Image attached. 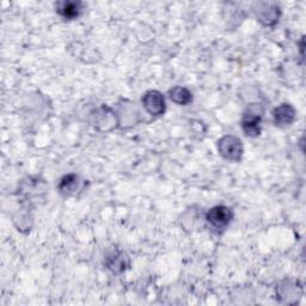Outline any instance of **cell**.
Segmentation results:
<instances>
[{"label": "cell", "instance_id": "obj_1", "mask_svg": "<svg viewBox=\"0 0 306 306\" xmlns=\"http://www.w3.org/2000/svg\"><path fill=\"white\" fill-rule=\"evenodd\" d=\"M232 219V212L225 206H217L208 212L207 221L214 230H224Z\"/></svg>", "mask_w": 306, "mask_h": 306}, {"label": "cell", "instance_id": "obj_2", "mask_svg": "<svg viewBox=\"0 0 306 306\" xmlns=\"http://www.w3.org/2000/svg\"><path fill=\"white\" fill-rule=\"evenodd\" d=\"M219 151L228 159H239L242 155V142L235 137H226L219 142Z\"/></svg>", "mask_w": 306, "mask_h": 306}, {"label": "cell", "instance_id": "obj_3", "mask_svg": "<svg viewBox=\"0 0 306 306\" xmlns=\"http://www.w3.org/2000/svg\"><path fill=\"white\" fill-rule=\"evenodd\" d=\"M144 106L149 114L161 115L164 113L165 102L161 93L157 91L147 92L144 97Z\"/></svg>", "mask_w": 306, "mask_h": 306}, {"label": "cell", "instance_id": "obj_4", "mask_svg": "<svg viewBox=\"0 0 306 306\" xmlns=\"http://www.w3.org/2000/svg\"><path fill=\"white\" fill-rule=\"evenodd\" d=\"M294 109L290 104H283L274 110V119L279 124H288L294 119Z\"/></svg>", "mask_w": 306, "mask_h": 306}, {"label": "cell", "instance_id": "obj_5", "mask_svg": "<svg viewBox=\"0 0 306 306\" xmlns=\"http://www.w3.org/2000/svg\"><path fill=\"white\" fill-rule=\"evenodd\" d=\"M256 115L257 114L249 113L243 119V130H244L246 135H250V137H253V135H257L260 133L259 123L261 117L256 116Z\"/></svg>", "mask_w": 306, "mask_h": 306}, {"label": "cell", "instance_id": "obj_6", "mask_svg": "<svg viewBox=\"0 0 306 306\" xmlns=\"http://www.w3.org/2000/svg\"><path fill=\"white\" fill-rule=\"evenodd\" d=\"M81 4L79 3H61L59 4L58 12L66 19H74L81 12Z\"/></svg>", "mask_w": 306, "mask_h": 306}, {"label": "cell", "instance_id": "obj_7", "mask_svg": "<svg viewBox=\"0 0 306 306\" xmlns=\"http://www.w3.org/2000/svg\"><path fill=\"white\" fill-rule=\"evenodd\" d=\"M170 98L177 104H187L191 100V93L184 88H173L170 91Z\"/></svg>", "mask_w": 306, "mask_h": 306}, {"label": "cell", "instance_id": "obj_8", "mask_svg": "<svg viewBox=\"0 0 306 306\" xmlns=\"http://www.w3.org/2000/svg\"><path fill=\"white\" fill-rule=\"evenodd\" d=\"M76 188H78V178L74 175H68L65 176L64 178L61 180L60 184H59V189H60L61 193H72L74 191Z\"/></svg>", "mask_w": 306, "mask_h": 306}, {"label": "cell", "instance_id": "obj_9", "mask_svg": "<svg viewBox=\"0 0 306 306\" xmlns=\"http://www.w3.org/2000/svg\"><path fill=\"white\" fill-rule=\"evenodd\" d=\"M124 256L123 255H115L109 257V262H108V267L109 269L114 270V272L119 273L126 269V263H124Z\"/></svg>", "mask_w": 306, "mask_h": 306}]
</instances>
